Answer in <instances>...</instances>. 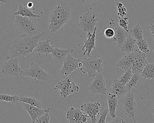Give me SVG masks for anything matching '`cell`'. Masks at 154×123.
Here are the masks:
<instances>
[{
	"instance_id": "6da1fadb",
	"label": "cell",
	"mask_w": 154,
	"mask_h": 123,
	"mask_svg": "<svg viewBox=\"0 0 154 123\" xmlns=\"http://www.w3.org/2000/svg\"><path fill=\"white\" fill-rule=\"evenodd\" d=\"M45 33L46 31H45L36 35L24 34L14 40L10 48L9 55L7 59H24L33 52L36 47L39 39Z\"/></svg>"
},
{
	"instance_id": "7a4b0ae2",
	"label": "cell",
	"mask_w": 154,
	"mask_h": 123,
	"mask_svg": "<svg viewBox=\"0 0 154 123\" xmlns=\"http://www.w3.org/2000/svg\"><path fill=\"white\" fill-rule=\"evenodd\" d=\"M72 18V11L68 4L62 1L50 13L48 19V29L52 33H56Z\"/></svg>"
},
{
	"instance_id": "3957f363",
	"label": "cell",
	"mask_w": 154,
	"mask_h": 123,
	"mask_svg": "<svg viewBox=\"0 0 154 123\" xmlns=\"http://www.w3.org/2000/svg\"><path fill=\"white\" fill-rule=\"evenodd\" d=\"M104 59L98 56H92L81 61L80 71L84 74H87L89 78H94L97 74L103 72Z\"/></svg>"
},
{
	"instance_id": "277c9868",
	"label": "cell",
	"mask_w": 154,
	"mask_h": 123,
	"mask_svg": "<svg viewBox=\"0 0 154 123\" xmlns=\"http://www.w3.org/2000/svg\"><path fill=\"white\" fill-rule=\"evenodd\" d=\"M14 26L16 30L23 33L24 34L36 35L40 33L38 23L27 17L16 16Z\"/></svg>"
},
{
	"instance_id": "5b68a950",
	"label": "cell",
	"mask_w": 154,
	"mask_h": 123,
	"mask_svg": "<svg viewBox=\"0 0 154 123\" xmlns=\"http://www.w3.org/2000/svg\"><path fill=\"white\" fill-rule=\"evenodd\" d=\"M99 19V16L95 12H87L80 17L78 26L84 32L93 33Z\"/></svg>"
},
{
	"instance_id": "8992f818",
	"label": "cell",
	"mask_w": 154,
	"mask_h": 123,
	"mask_svg": "<svg viewBox=\"0 0 154 123\" xmlns=\"http://www.w3.org/2000/svg\"><path fill=\"white\" fill-rule=\"evenodd\" d=\"M21 76L29 77L34 80L46 82L52 78V74L45 72L37 64L32 63L30 68L22 70Z\"/></svg>"
},
{
	"instance_id": "52a82bcc",
	"label": "cell",
	"mask_w": 154,
	"mask_h": 123,
	"mask_svg": "<svg viewBox=\"0 0 154 123\" xmlns=\"http://www.w3.org/2000/svg\"><path fill=\"white\" fill-rule=\"evenodd\" d=\"M54 90L60 91V97L66 99L71 94L78 92L80 88L73 81L71 77H66L57 83Z\"/></svg>"
},
{
	"instance_id": "ba28073f",
	"label": "cell",
	"mask_w": 154,
	"mask_h": 123,
	"mask_svg": "<svg viewBox=\"0 0 154 123\" xmlns=\"http://www.w3.org/2000/svg\"><path fill=\"white\" fill-rule=\"evenodd\" d=\"M131 60V71L133 74H140L143 68L147 63L146 60V54L142 52L138 49L130 53Z\"/></svg>"
},
{
	"instance_id": "9c48e42d",
	"label": "cell",
	"mask_w": 154,
	"mask_h": 123,
	"mask_svg": "<svg viewBox=\"0 0 154 123\" xmlns=\"http://www.w3.org/2000/svg\"><path fill=\"white\" fill-rule=\"evenodd\" d=\"M122 99L121 103L124 113L128 117L133 118L137 110L134 94L128 91Z\"/></svg>"
},
{
	"instance_id": "30bf717a",
	"label": "cell",
	"mask_w": 154,
	"mask_h": 123,
	"mask_svg": "<svg viewBox=\"0 0 154 123\" xmlns=\"http://www.w3.org/2000/svg\"><path fill=\"white\" fill-rule=\"evenodd\" d=\"M19 61L18 58H13L5 62L2 67V73L5 76L11 77L21 76L22 70L19 64Z\"/></svg>"
},
{
	"instance_id": "8fae6325",
	"label": "cell",
	"mask_w": 154,
	"mask_h": 123,
	"mask_svg": "<svg viewBox=\"0 0 154 123\" xmlns=\"http://www.w3.org/2000/svg\"><path fill=\"white\" fill-rule=\"evenodd\" d=\"M94 78L93 81L88 87L89 93L95 95H106L107 89L103 75L101 73L99 74Z\"/></svg>"
},
{
	"instance_id": "7c38bea8",
	"label": "cell",
	"mask_w": 154,
	"mask_h": 123,
	"mask_svg": "<svg viewBox=\"0 0 154 123\" xmlns=\"http://www.w3.org/2000/svg\"><path fill=\"white\" fill-rule=\"evenodd\" d=\"M81 61L80 59L72 57L71 54L68 55L63 62V65L60 71V76L67 77L70 75L75 70L79 68V63Z\"/></svg>"
},
{
	"instance_id": "4fadbf2b",
	"label": "cell",
	"mask_w": 154,
	"mask_h": 123,
	"mask_svg": "<svg viewBox=\"0 0 154 123\" xmlns=\"http://www.w3.org/2000/svg\"><path fill=\"white\" fill-rule=\"evenodd\" d=\"M81 108L82 111L91 118V123H96V116L100 114L101 109V104L99 102L85 103L81 106Z\"/></svg>"
},
{
	"instance_id": "5bb4252c",
	"label": "cell",
	"mask_w": 154,
	"mask_h": 123,
	"mask_svg": "<svg viewBox=\"0 0 154 123\" xmlns=\"http://www.w3.org/2000/svg\"><path fill=\"white\" fill-rule=\"evenodd\" d=\"M66 118L70 123H87L89 117L82 110L71 108L66 113Z\"/></svg>"
},
{
	"instance_id": "9a60e30c",
	"label": "cell",
	"mask_w": 154,
	"mask_h": 123,
	"mask_svg": "<svg viewBox=\"0 0 154 123\" xmlns=\"http://www.w3.org/2000/svg\"><path fill=\"white\" fill-rule=\"evenodd\" d=\"M97 27H95L93 33H87V38L84 40V44L82 48V50H85L83 55L87 54L90 57L91 53L94 49H95V41H96V33Z\"/></svg>"
},
{
	"instance_id": "2e32d148",
	"label": "cell",
	"mask_w": 154,
	"mask_h": 123,
	"mask_svg": "<svg viewBox=\"0 0 154 123\" xmlns=\"http://www.w3.org/2000/svg\"><path fill=\"white\" fill-rule=\"evenodd\" d=\"M73 52V50L71 48L67 49H60L54 46L51 55L54 61L57 63L63 64L64 61L68 55L71 54Z\"/></svg>"
},
{
	"instance_id": "e0dca14e",
	"label": "cell",
	"mask_w": 154,
	"mask_h": 123,
	"mask_svg": "<svg viewBox=\"0 0 154 123\" xmlns=\"http://www.w3.org/2000/svg\"><path fill=\"white\" fill-rule=\"evenodd\" d=\"M24 110L28 113L32 119L31 123H35L37 118L44 115L48 109L42 110L34 106H31L26 103H22Z\"/></svg>"
},
{
	"instance_id": "ac0fdd59",
	"label": "cell",
	"mask_w": 154,
	"mask_h": 123,
	"mask_svg": "<svg viewBox=\"0 0 154 123\" xmlns=\"http://www.w3.org/2000/svg\"><path fill=\"white\" fill-rule=\"evenodd\" d=\"M107 99L109 107L108 114L112 118H115L116 110L119 108L118 97L114 94L109 93L107 95Z\"/></svg>"
},
{
	"instance_id": "d6986e66",
	"label": "cell",
	"mask_w": 154,
	"mask_h": 123,
	"mask_svg": "<svg viewBox=\"0 0 154 123\" xmlns=\"http://www.w3.org/2000/svg\"><path fill=\"white\" fill-rule=\"evenodd\" d=\"M54 46L50 45V40L47 39L45 41L38 43L35 47V52L37 53L38 56L45 55H48L51 54L53 51Z\"/></svg>"
},
{
	"instance_id": "ffe728a7",
	"label": "cell",
	"mask_w": 154,
	"mask_h": 123,
	"mask_svg": "<svg viewBox=\"0 0 154 123\" xmlns=\"http://www.w3.org/2000/svg\"><path fill=\"white\" fill-rule=\"evenodd\" d=\"M128 92L125 85L122 84L119 80L115 79L113 81L110 93L116 95L118 99L122 98Z\"/></svg>"
},
{
	"instance_id": "44dd1931",
	"label": "cell",
	"mask_w": 154,
	"mask_h": 123,
	"mask_svg": "<svg viewBox=\"0 0 154 123\" xmlns=\"http://www.w3.org/2000/svg\"><path fill=\"white\" fill-rule=\"evenodd\" d=\"M114 35L113 37V41L118 43V46L119 47L122 45L127 37L129 35L128 32H126L121 28L119 25H117L114 31Z\"/></svg>"
},
{
	"instance_id": "7402d4cb",
	"label": "cell",
	"mask_w": 154,
	"mask_h": 123,
	"mask_svg": "<svg viewBox=\"0 0 154 123\" xmlns=\"http://www.w3.org/2000/svg\"><path fill=\"white\" fill-rule=\"evenodd\" d=\"M14 15L15 16H20L28 18L36 19L40 18V15H36L35 14V11L28 8L23 7L21 5L19 6L17 11L14 13Z\"/></svg>"
},
{
	"instance_id": "603a6c76",
	"label": "cell",
	"mask_w": 154,
	"mask_h": 123,
	"mask_svg": "<svg viewBox=\"0 0 154 123\" xmlns=\"http://www.w3.org/2000/svg\"><path fill=\"white\" fill-rule=\"evenodd\" d=\"M136 40L133 37L128 35L125 39L124 43L121 46V49L122 52H125L127 53H130L135 50V43Z\"/></svg>"
},
{
	"instance_id": "cb8c5ba5",
	"label": "cell",
	"mask_w": 154,
	"mask_h": 123,
	"mask_svg": "<svg viewBox=\"0 0 154 123\" xmlns=\"http://www.w3.org/2000/svg\"><path fill=\"white\" fill-rule=\"evenodd\" d=\"M141 77L146 80L154 79V64L147 63L140 73Z\"/></svg>"
},
{
	"instance_id": "d4e9b609",
	"label": "cell",
	"mask_w": 154,
	"mask_h": 123,
	"mask_svg": "<svg viewBox=\"0 0 154 123\" xmlns=\"http://www.w3.org/2000/svg\"><path fill=\"white\" fill-rule=\"evenodd\" d=\"M117 66L126 71L128 70H131L132 64L130 56L128 53L127 55L124 56L119 60Z\"/></svg>"
},
{
	"instance_id": "484cf974",
	"label": "cell",
	"mask_w": 154,
	"mask_h": 123,
	"mask_svg": "<svg viewBox=\"0 0 154 123\" xmlns=\"http://www.w3.org/2000/svg\"><path fill=\"white\" fill-rule=\"evenodd\" d=\"M141 75L140 74H133L128 82L125 85L128 91H130L133 88H136L139 85L141 81Z\"/></svg>"
},
{
	"instance_id": "4316f807",
	"label": "cell",
	"mask_w": 154,
	"mask_h": 123,
	"mask_svg": "<svg viewBox=\"0 0 154 123\" xmlns=\"http://www.w3.org/2000/svg\"><path fill=\"white\" fill-rule=\"evenodd\" d=\"M130 32L133 38H135L136 41L141 40L144 38L143 29L139 24H137L131 28Z\"/></svg>"
},
{
	"instance_id": "83f0119b",
	"label": "cell",
	"mask_w": 154,
	"mask_h": 123,
	"mask_svg": "<svg viewBox=\"0 0 154 123\" xmlns=\"http://www.w3.org/2000/svg\"><path fill=\"white\" fill-rule=\"evenodd\" d=\"M19 101L22 103H26L31 106L36 107L39 109H42L41 103L35 99L29 97H20L19 98Z\"/></svg>"
},
{
	"instance_id": "f1b7e54d",
	"label": "cell",
	"mask_w": 154,
	"mask_h": 123,
	"mask_svg": "<svg viewBox=\"0 0 154 123\" xmlns=\"http://www.w3.org/2000/svg\"><path fill=\"white\" fill-rule=\"evenodd\" d=\"M19 97L17 95L11 96V95H6V94H0V101H4L8 103L16 104L19 101Z\"/></svg>"
},
{
	"instance_id": "f546056e",
	"label": "cell",
	"mask_w": 154,
	"mask_h": 123,
	"mask_svg": "<svg viewBox=\"0 0 154 123\" xmlns=\"http://www.w3.org/2000/svg\"><path fill=\"white\" fill-rule=\"evenodd\" d=\"M137 41V45L138 47V50L144 53H147L149 52L148 44L146 39L143 38L141 40Z\"/></svg>"
},
{
	"instance_id": "4dcf8cb0",
	"label": "cell",
	"mask_w": 154,
	"mask_h": 123,
	"mask_svg": "<svg viewBox=\"0 0 154 123\" xmlns=\"http://www.w3.org/2000/svg\"><path fill=\"white\" fill-rule=\"evenodd\" d=\"M132 75H133V73L131 70L126 71L125 73L121 77H120L119 80V81L122 84L125 85L131 79Z\"/></svg>"
},
{
	"instance_id": "1f68e13d",
	"label": "cell",
	"mask_w": 154,
	"mask_h": 123,
	"mask_svg": "<svg viewBox=\"0 0 154 123\" xmlns=\"http://www.w3.org/2000/svg\"><path fill=\"white\" fill-rule=\"evenodd\" d=\"M50 110V108L48 109L47 111L44 115L37 118L35 123H49L50 120V116L49 112Z\"/></svg>"
},
{
	"instance_id": "d6a6232c",
	"label": "cell",
	"mask_w": 154,
	"mask_h": 123,
	"mask_svg": "<svg viewBox=\"0 0 154 123\" xmlns=\"http://www.w3.org/2000/svg\"><path fill=\"white\" fill-rule=\"evenodd\" d=\"M118 16L120 17H124L127 16V9L121 2H116Z\"/></svg>"
},
{
	"instance_id": "836d02e7",
	"label": "cell",
	"mask_w": 154,
	"mask_h": 123,
	"mask_svg": "<svg viewBox=\"0 0 154 123\" xmlns=\"http://www.w3.org/2000/svg\"><path fill=\"white\" fill-rule=\"evenodd\" d=\"M128 20V18L127 17H119V25H118L121 28H122L127 32H129L128 28L129 23Z\"/></svg>"
},
{
	"instance_id": "e575fe53",
	"label": "cell",
	"mask_w": 154,
	"mask_h": 123,
	"mask_svg": "<svg viewBox=\"0 0 154 123\" xmlns=\"http://www.w3.org/2000/svg\"><path fill=\"white\" fill-rule=\"evenodd\" d=\"M114 30L111 28H108L105 29L104 32V35L107 39L113 38L114 35Z\"/></svg>"
},
{
	"instance_id": "d590c367",
	"label": "cell",
	"mask_w": 154,
	"mask_h": 123,
	"mask_svg": "<svg viewBox=\"0 0 154 123\" xmlns=\"http://www.w3.org/2000/svg\"><path fill=\"white\" fill-rule=\"evenodd\" d=\"M108 113H109L108 110L106 109L103 110L101 113L100 118L96 123H105V120H106V117H107Z\"/></svg>"
},
{
	"instance_id": "8d00e7d4",
	"label": "cell",
	"mask_w": 154,
	"mask_h": 123,
	"mask_svg": "<svg viewBox=\"0 0 154 123\" xmlns=\"http://www.w3.org/2000/svg\"><path fill=\"white\" fill-rule=\"evenodd\" d=\"M108 123H126L124 119L120 118L115 117L112 121Z\"/></svg>"
},
{
	"instance_id": "74e56055",
	"label": "cell",
	"mask_w": 154,
	"mask_h": 123,
	"mask_svg": "<svg viewBox=\"0 0 154 123\" xmlns=\"http://www.w3.org/2000/svg\"><path fill=\"white\" fill-rule=\"evenodd\" d=\"M150 28V32H151V34H152V39L154 40V34H153L154 33V25H153V24H151Z\"/></svg>"
},
{
	"instance_id": "f35d334b",
	"label": "cell",
	"mask_w": 154,
	"mask_h": 123,
	"mask_svg": "<svg viewBox=\"0 0 154 123\" xmlns=\"http://www.w3.org/2000/svg\"><path fill=\"white\" fill-rule=\"evenodd\" d=\"M34 6V4H33V2H29L27 4V7L28 8H31L32 7Z\"/></svg>"
},
{
	"instance_id": "ab89813d",
	"label": "cell",
	"mask_w": 154,
	"mask_h": 123,
	"mask_svg": "<svg viewBox=\"0 0 154 123\" xmlns=\"http://www.w3.org/2000/svg\"><path fill=\"white\" fill-rule=\"evenodd\" d=\"M98 0H84V1L86 2H96Z\"/></svg>"
},
{
	"instance_id": "60d3db41",
	"label": "cell",
	"mask_w": 154,
	"mask_h": 123,
	"mask_svg": "<svg viewBox=\"0 0 154 123\" xmlns=\"http://www.w3.org/2000/svg\"><path fill=\"white\" fill-rule=\"evenodd\" d=\"M7 1L6 0H0V6L1 5L2 3H7Z\"/></svg>"
},
{
	"instance_id": "b9f144b4",
	"label": "cell",
	"mask_w": 154,
	"mask_h": 123,
	"mask_svg": "<svg viewBox=\"0 0 154 123\" xmlns=\"http://www.w3.org/2000/svg\"><path fill=\"white\" fill-rule=\"evenodd\" d=\"M132 119H133V123H137V121L135 120V117L133 118Z\"/></svg>"
},
{
	"instance_id": "7bdbcfd3",
	"label": "cell",
	"mask_w": 154,
	"mask_h": 123,
	"mask_svg": "<svg viewBox=\"0 0 154 123\" xmlns=\"http://www.w3.org/2000/svg\"><path fill=\"white\" fill-rule=\"evenodd\" d=\"M84 1V0H83Z\"/></svg>"
}]
</instances>
